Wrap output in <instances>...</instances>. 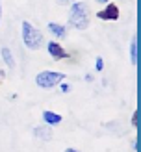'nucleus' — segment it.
Wrapping results in <instances>:
<instances>
[{
  "instance_id": "obj_1",
  "label": "nucleus",
  "mask_w": 141,
  "mask_h": 152,
  "mask_svg": "<svg viewBox=\"0 0 141 152\" xmlns=\"http://www.w3.org/2000/svg\"><path fill=\"white\" fill-rule=\"evenodd\" d=\"M89 6L85 2H72L69 11V24L76 30H85L89 26Z\"/></svg>"
},
{
  "instance_id": "obj_2",
  "label": "nucleus",
  "mask_w": 141,
  "mask_h": 152,
  "mask_svg": "<svg viewBox=\"0 0 141 152\" xmlns=\"http://www.w3.org/2000/svg\"><path fill=\"white\" fill-rule=\"evenodd\" d=\"M22 41H24V45L30 50H37L45 43L43 34L32 24V22H28V20L22 22Z\"/></svg>"
},
{
  "instance_id": "obj_3",
  "label": "nucleus",
  "mask_w": 141,
  "mask_h": 152,
  "mask_svg": "<svg viewBox=\"0 0 141 152\" xmlns=\"http://www.w3.org/2000/svg\"><path fill=\"white\" fill-rule=\"evenodd\" d=\"M63 80H65V74L58 72V71H43L35 76V83L41 89H50V87L58 86V83L63 82Z\"/></svg>"
},
{
  "instance_id": "obj_4",
  "label": "nucleus",
  "mask_w": 141,
  "mask_h": 152,
  "mask_svg": "<svg viewBox=\"0 0 141 152\" xmlns=\"http://www.w3.org/2000/svg\"><path fill=\"white\" fill-rule=\"evenodd\" d=\"M96 17H99L100 20H119V17H121V11H119L117 4L108 2L104 10H100L99 13H96Z\"/></svg>"
},
{
  "instance_id": "obj_5",
  "label": "nucleus",
  "mask_w": 141,
  "mask_h": 152,
  "mask_svg": "<svg viewBox=\"0 0 141 152\" xmlns=\"http://www.w3.org/2000/svg\"><path fill=\"white\" fill-rule=\"evenodd\" d=\"M47 50H48V54L54 59H65V58H69V52H67L59 43H56V41H48L47 43Z\"/></svg>"
},
{
  "instance_id": "obj_6",
  "label": "nucleus",
  "mask_w": 141,
  "mask_h": 152,
  "mask_svg": "<svg viewBox=\"0 0 141 152\" xmlns=\"http://www.w3.org/2000/svg\"><path fill=\"white\" fill-rule=\"evenodd\" d=\"M34 135L39 137V139H43V141H50L52 139V130L48 126H35L34 128Z\"/></svg>"
},
{
  "instance_id": "obj_7",
  "label": "nucleus",
  "mask_w": 141,
  "mask_h": 152,
  "mask_svg": "<svg viewBox=\"0 0 141 152\" xmlns=\"http://www.w3.org/2000/svg\"><path fill=\"white\" fill-rule=\"evenodd\" d=\"M48 30H50V32L54 34L56 37H59V39H65V37H67V30H65V26L58 24V22H48Z\"/></svg>"
},
{
  "instance_id": "obj_8",
  "label": "nucleus",
  "mask_w": 141,
  "mask_h": 152,
  "mask_svg": "<svg viewBox=\"0 0 141 152\" xmlns=\"http://www.w3.org/2000/svg\"><path fill=\"white\" fill-rule=\"evenodd\" d=\"M43 119H45V123L47 124H59L61 123V115H58V113L54 111H43Z\"/></svg>"
},
{
  "instance_id": "obj_9",
  "label": "nucleus",
  "mask_w": 141,
  "mask_h": 152,
  "mask_svg": "<svg viewBox=\"0 0 141 152\" xmlns=\"http://www.w3.org/2000/svg\"><path fill=\"white\" fill-rule=\"evenodd\" d=\"M130 63L137 65V35H134L130 41Z\"/></svg>"
},
{
  "instance_id": "obj_10",
  "label": "nucleus",
  "mask_w": 141,
  "mask_h": 152,
  "mask_svg": "<svg viewBox=\"0 0 141 152\" xmlns=\"http://www.w3.org/2000/svg\"><path fill=\"white\" fill-rule=\"evenodd\" d=\"M0 54H2V59L6 61V65L9 67V69H13V67H15V59H13L11 50L7 48V47H2V50H0Z\"/></svg>"
},
{
  "instance_id": "obj_11",
  "label": "nucleus",
  "mask_w": 141,
  "mask_h": 152,
  "mask_svg": "<svg viewBox=\"0 0 141 152\" xmlns=\"http://www.w3.org/2000/svg\"><path fill=\"white\" fill-rule=\"evenodd\" d=\"M132 126H139V111L136 110V111H134V115H132Z\"/></svg>"
},
{
  "instance_id": "obj_12",
  "label": "nucleus",
  "mask_w": 141,
  "mask_h": 152,
  "mask_svg": "<svg viewBox=\"0 0 141 152\" xmlns=\"http://www.w3.org/2000/svg\"><path fill=\"white\" fill-rule=\"evenodd\" d=\"M95 69H96V71H102V69H104V59H102V58H96V61H95Z\"/></svg>"
},
{
  "instance_id": "obj_13",
  "label": "nucleus",
  "mask_w": 141,
  "mask_h": 152,
  "mask_svg": "<svg viewBox=\"0 0 141 152\" xmlns=\"http://www.w3.org/2000/svg\"><path fill=\"white\" fill-rule=\"evenodd\" d=\"M59 89H61V93H69L71 86H69V83H65V82H59Z\"/></svg>"
},
{
  "instance_id": "obj_14",
  "label": "nucleus",
  "mask_w": 141,
  "mask_h": 152,
  "mask_svg": "<svg viewBox=\"0 0 141 152\" xmlns=\"http://www.w3.org/2000/svg\"><path fill=\"white\" fill-rule=\"evenodd\" d=\"M56 2H58L59 6H71V4L74 2V0H56Z\"/></svg>"
},
{
  "instance_id": "obj_15",
  "label": "nucleus",
  "mask_w": 141,
  "mask_h": 152,
  "mask_svg": "<svg viewBox=\"0 0 141 152\" xmlns=\"http://www.w3.org/2000/svg\"><path fill=\"white\" fill-rule=\"evenodd\" d=\"M95 2H99V4H108L110 0H95Z\"/></svg>"
},
{
  "instance_id": "obj_16",
  "label": "nucleus",
  "mask_w": 141,
  "mask_h": 152,
  "mask_svg": "<svg viewBox=\"0 0 141 152\" xmlns=\"http://www.w3.org/2000/svg\"><path fill=\"white\" fill-rule=\"evenodd\" d=\"M65 152H78V150H76V148H67Z\"/></svg>"
},
{
  "instance_id": "obj_17",
  "label": "nucleus",
  "mask_w": 141,
  "mask_h": 152,
  "mask_svg": "<svg viewBox=\"0 0 141 152\" xmlns=\"http://www.w3.org/2000/svg\"><path fill=\"white\" fill-rule=\"evenodd\" d=\"M4 74H6L4 71H0V80H4Z\"/></svg>"
},
{
  "instance_id": "obj_18",
  "label": "nucleus",
  "mask_w": 141,
  "mask_h": 152,
  "mask_svg": "<svg viewBox=\"0 0 141 152\" xmlns=\"http://www.w3.org/2000/svg\"><path fill=\"white\" fill-rule=\"evenodd\" d=\"M0 20H2V2H0Z\"/></svg>"
}]
</instances>
